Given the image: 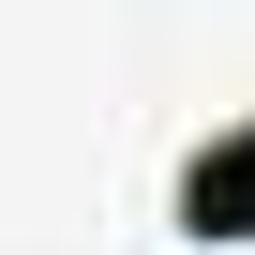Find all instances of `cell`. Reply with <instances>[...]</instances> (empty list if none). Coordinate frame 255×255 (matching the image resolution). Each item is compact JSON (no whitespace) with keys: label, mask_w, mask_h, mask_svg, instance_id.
<instances>
[{"label":"cell","mask_w":255,"mask_h":255,"mask_svg":"<svg viewBox=\"0 0 255 255\" xmlns=\"http://www.w3.org/2000/svg\"><path fill=\"white\" fill-rule=\"evenodd\" d=\"M165 225H180V240H210V255H255V105H240V120H210V135L165 165Z\"/></svg>","instance_id":"cell-1"}]
</instances>
